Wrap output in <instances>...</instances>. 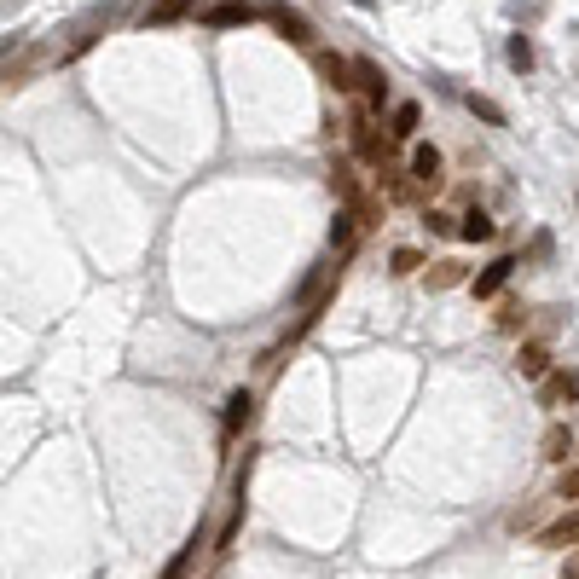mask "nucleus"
<instances>
[{
	"mask_svg": "<svg viewBox=\"0 0 579 579\" xmlns=\"http://www.w3.org/2000/svg\"><path fill=\"white\" fill-rule=\"evenodd\" d=\"M267 18H273V29L284 35V41H290V47H307V41H313V24H307V18L296 12V6L273 0V6H267Z\"/></svg>",
	"mask_w": 579,
	"mask_h": 579,
	"instance_id": "2",
	"label": "nucleus"
},
{
	"mask_svg": "<svg viewBox=\"0 0 579 579\" xmlns=\"http://www.w3.org/2000/svg\"><path fill=\"white\" fill-rule=\"evenodd\" d=\"M354 226H359V215H336V226H331V249H354Z\"/></svg>",
	"mask_w": 579,
	"mask_h": 579,
	"instance_id": "18",
	"label": "nucleus"
},
{
	"mask_svg": "<svg viewBox=\"0 0 579 579\" xmlns=\"http://www.w3.org/2000/svg\"><path fill=\"white\" fill-rule=\"evenodd\" d=\"M516 371H522L527 383H545V377H551V348H545V342H522V348H516Z\"/></svg>",
	"mask_w": 579,
	"mask_h": 579,
	"instance_id": "7",
	"label": "nucleus"
},
{
	"mask_svg": "<svg viewBox=\"0 0 579 579\" xmlns=\"http://www.w3.org/2000/svg\"><path fill=\"white\" fill-rule=\"evenodd\" d=\"M203 12V0H157V6H145V29H163L174 24V18H186V12Z\"/></svg>",
	"mask_w": 579,
	"mask_h": 579,
	"instance_id": "12",
	"label": "nucleus"
},
{
	"mask_svg": "<svg viewBox=\"0 0 579 579\" xmlns=\"http://www.w3.org/2000/svg\"><path fill=\"white\" fill-rule=\"evenodd\" d=\"M348 134H354V157H359V163H371L377 174H383V168H388V151H394V134H388V128H377L365 111H354Z\"/></svg>",
	"mask_w": 579,
	"mask_h": 579,
	"instance_id": "1",
	"label": "nucleus"
},
{
	"mask_svg": "<svg viewBox=\"0 0 579 579\" xmlns=\"http://www.w3.org/2000/svg\"><path fill=\"white\" fill-rule=\"evenodd\" d=\"M539 545H545V551H568V545H579V510H562L551 527H539Z\"/></svg>",
	"mask_w": 579,
	"mask_h": 579,
	"instance_id": "6",
	"label": "nucleus"
},
{
	"mask_svg": "<svg viewBox=\"0 0 579 579\" xmlns=\"http://www.w3.org/2000/svg\"><path fill=\"white\" fill-rule=\"evenodd\" d=\"M574 400H579V371H551V377L539 383V406H551V412L574 406Z\"/></svg>",
	"mask_w": 579,
	"mask_h": 579,
	"instance_id": "3",
	"label": "nucleus"
},
{
	"mask_svg": "<svg viewBox=\"0 0 579 579\" xmlns=\"http://www.w3.org/2000/svg\"><path fill=\"white\" fill-rule=\"evenodd\" d=\"M510 64H516V70H533V41H527V35H510Z\"/></svg>",
	"mask_w": 579,
	"mask_h": 579,
	"instance_id": "19",
	"label": "nucleus"
},
{
	"mask_svg": "<svg viewBox=\"0 0 579 579\" xmlns=\"http://www.w3.org/2000/svg\"><path fill=\"white\" fill-rule=\"evenodd\" d=\"M464 267H458V261H435V267H429V290H452V284H464Z\"/></svg>",
	"mask_w": 579,
	"mask_h": 579,
	"instance_id": "15",
	"label": "nucleus"
},
{
	"mask_svg": "<svg viewBox=\"0 0 579 579\" xmlns=\"http://www.w3.org/2000/svg\"><path fill=\"white\" fill-rule=\"evenodd\" d=\"M313 64H319V76H325V87H336V93H348V87H359V82H354V58L319 53Z\"/></svg>",
	"mask_w": 579,
	"mask_h": 579,
	"instance_id": "8",
	"label": "nucleus"
},
{
	"mask_svg": "<svg viewBox=\"0 0 579 579\" xmlns=\"http://www.w3.org/2000/svg\"><path fill=\"white\" fill-rule=\"evenodd\" d=\"M197 18H203L209 29H238V24H249V18H255V6H249V0H209Z\"/></svg>",
	"mask_w": 579,
	"mask_h": 579,
	"instance_id": "4",
	"label": "nucleus"
},
{
	"mask_svg": "<svg viewBox=\"0 0 579 579\" xmlns=\"http://www.w3.org/2000/svg\"><path fill=\"white\" fill-rule=\"evenodd\" d=\"M249 412H255V394H249V388H238V394L226 400V417H221V423H226V441H232V435L249 423Z\"/></svg>",
	"mask_w": 579,
	"mask_h": 579,
	"instance_id": "13",
	"label": "nucleus"
},
{
	"mask_svg": "<svg viewBox=\"0 0 579 579\" xmlns=\"http://www.w3.org/2000/svg\"><path fill=\"white\" fill-rule=\"evenodd\" d=\"M568 452H574V429H568V423H551V429H545V441H539V458L568 464Z\"/></svg>",
	"mask_w": 579,
	"mask_h": 579,
	"instance_id": "11",
	"label": "nucleus"
},
{
	"mask_svg": "<svg viewBox=\"0 0 579 579\" xmlns=\"http://www.w3.org/2000/svg\"><path fill=\"white\" fill-rule=\"evenodd\" d=\"M192 562H197V539H192V545H186L180 556H174V562H168V568H163V579H186V568H192Z\"/></svg>",
	"mask_w": 579,
	"mask_h": 579,
	"instance_id": "21",
	"label": "nucleus"
},
{
	"mask_svg": "<svg viewBox=\"0 0 579 579\" xmlns=\"http://www.w3.org/2000/svg\"><path fill=\"white\" fill-rule=\"evenodd\" d=\"M510 273H516V261H510V255H498L493 267H487V273H481V278H475V284H469V290H475V296L487 302V296H498V290L510 284Z\"/></svg>",
	"mask_w": 579,
	"mask_h": 579,
	"instance_id": "10",
	"label": "nucleus"
},
{
	"mask_svg": "<svg viewBox=\"0 0 579 579\" xmlns=\"http://www.w3.org/2000/svg\"><path fill=\"white\" fill-rule=\"evenodd\" d=\"M417 267H423V255H417V249H394V273H400V278L417 273Z\"/></svg>",
	"mask_w": 579,
	"mask_h": 579,
	"instance_id": "23",
	"label": "nucleus"
},
{
	"mask_svg": "<svg viewBox=\"0 0 579 579\" xmlns=\"http://www.w3.org/2000/svg\"><path fill=\"white\" fill-rule=\"evenodd\" d=\"M562 579H579V551L568 556V562H562Z\"/></svg>",
	"mask_w": 579,
	"mask_h": 579,
	"instance_id": "24",
	"label": "nucleus"
},
{
	"mask_svg": "<svg viewBox=\"0 0 579 579\" xmlns=\"http://www.w3.org/2000/svg\"><path fill=\"white\" fill-rule=\"evenodd\" d=\"M469 111L481 116V122H493V128H498V122H504V111H498L493 99H481V93H469Z\"/></svg>",
	"mask_w": 579,
	"mask_h": 579,
	"instance_id": "22",
	"label": "nucleus"
},
{
	"mask_svg": "<svg viewBox=\"0 0 579 579\" xmlns=\"http://www.w3.org/2000/svg\"><path fill=\"white\" fill-rule=\"evenodd\" d=\"M417 122H423V111H417V105H394V128H388V134H394V139H412Z\"/></svg>",
	"mask_w": 579,
	"mask_h": 579,
	"instance_id": "16",
	"label": "nucleus"
},
{
	"mask_svg": "<svg viewBox=\"0 0 579 579\" xmlns=\"http://www.w3.org/2000/svg\"><path fill=\"white\" fill-rule=\"evenodd\" d=\"M354 82H359V93H365V105H371V111H383V105H388V76H383V64H371V58H354Z\"/></svg>",
	"mask_w": 579,
	"mask_h": 579,
	"instance_id": "5",
	"label": "nucleus"
},
{
	"mask_svg": "<svg viewBox=\"0 0 579 579\" xmlns=\"http://www.w3.org/2000/svg\"><path fill=\"white\" fill-rule=\"evenodd\" d=\"M556 498L579 510V464H562V475H556Z\"/></svg>",
	"mask_w": 579,
	"mask_h": 579,
	"instance_id": "17",
	"label": "nucleus"
},
{
	"mask_svg": "<svg viewBox=\"0 0 579 579\" xmlns=\"http://www.w3.org/2000/svg\"><path fill=\"white\" fill-rule=\"evenodd\" d=\"M412 180L423 186V192L441 186V151H435V145H417V151H412Z\"/></svg>",
	"mask_w": 579,
	"mask_h": 579,
	"instance_id": "9",
	"label": "nucleus"
},
{
	"mask_svg": "<svg viewBox=\"0 0 579 579\" xmlns=\"http://www.w3.org/2000/svg\"><path fill=\"white\" fill-rule=\"evenodd\" d=\"M498 325H504V331H522V325H527V307H522V302H504V307H498Z\"/></svg>",
	"mask_w": 579,
	"mask_h": 579,
	"instance_id": "20",
	"label": "nucleus"
},
{
	"mask_svg": "<svg viewBox=\"0 0 579 579\" xmlns=\"http://www.w3.org/2000/svg\"><path fill=\"white\" fill-rule=\"evenodd\" d=\"M498 226L487 221V215H481V209H469L464 221H458V238H469V244H487V238H493Z\"/></svg>",
	"mask_w": 579,
	"mask_h": 579,
	"instance_id": "14",
	"label": "nucleus"
},
{
	"mask_svg": "<svg viewBox=\"0 0 579 579\" xmlns=\"http://www.w3.org/2000/svg\"><path fill=\"white\" fill-rule=\"evenodd\" d=\"M354 6H371V0H354Z\"/></svg>",
	"mask_w": 579,
	"mask_h": 579,
	"instance_id": "25",
	"label": "nucleus"
}]
</instances>
